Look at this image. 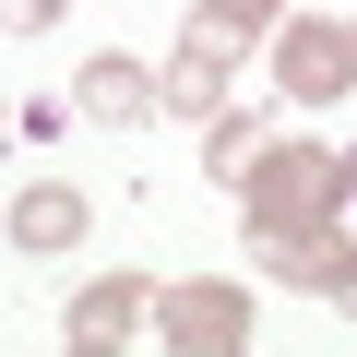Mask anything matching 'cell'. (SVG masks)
I'll return each instance as SVG.
<instances>
[{
	"label": "cell",
	"mask_w": 357,
	"mask_h": 357,
	"mask_svg": "<svg viewBox=\"0 0 357 357\" xmlns=\"http://www.w3.org/2000/svg\"><path fill=\"white\" fill-rule=\"evenodd\" d=\"M321 191H333V167H321V155H274V167H262V227L286 238V227H298Z\"/></svg>",
	"instance_id": "obj_1"
},
{
	"label": "cell",
	"mask_w": 357,
	"mask_h": 357,
	"mask_svg": "<svg viewBox=\"0 0 357 357\" xmlns=\"http://www.w3.org/2000/svg\"><path fill=\"white\" fill-rule=\"evenodd\" d=\"M345 72H357V36H321V24L286 36V84H298V96H333Z\"/></svg>",
	"instance_id": "obj_2"
},
{
	"label": "cell",
	"mask_w": 357,
	"mask_h": 357,
	"mask_svg": "<svg viewBox=\"0 0 357 357\" xmlns=\"http://www.w3.org/2000/svg\"><path fill=\"white\" fill-rule=\"evenodd\" d=\"M178 310V345H227V333H250V310L227 298V286H191V298H167Z\"/></svg>",
	"instance_id": "obj_3"
},
{
	"label": "cell",
	"mask_w": 357,
	"mask_h": 357,
	"mask_svg": "<svg viewBox=\"0 0 357 357\" xmlns=\"http://www.w3.org/2000/svg\"><path fill=\"white\" fill-rule=\"evenodd\" d=\"M72 227H84V203H72V191H24V203H13V238H24V250H60Z\"/></svg>",
	"instance_id": "obj_4"
},
{
	"label": "cell",
	"mask_w": 357,
	"mask_h": 357,
	"mask_svg": "<svg viewBox=\"0 0 357 357\" xmlns=\"http://www.w3.org/2000/svg\"><path fill=\"white\" fill-rule=\"evenodd\" d=\"M131 310H143V286H96L72 333H84V345H119V333H131Z\"/></svg>",
	"instance_id": "obj_5"
},
{
	"label": "cell",
	"mask_w": 357,
	"mask_h": 357,
	"mask_svg": "<svg viewBox=\"0 0 357 357\" xmlns=\"http://www.w3.org/2000/svg\"><path fill=\"white\" fill-rule=\"evenodd\" d=\"M250 13H262V0H215V13H203V48H227V36L250 24Z\"/></svg>",
	"instance_id": "obj_6"
}]
</instances>
